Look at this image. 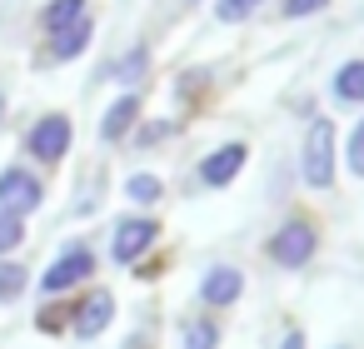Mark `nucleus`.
<instances>
[{"label":"nucleus","instance_id":"nucleus-1","mask_svg":"<svg viewBox=\"0 0 364 349\" xmlns=\"http://www.w3.org/2000/svg\"><path fill=\"white\" fill-rule=\"evenodd\" d=\"M304 185L314 190H329L334 185V125L329 120H309L304 130Z\"/></svg>","mask_w":364,"mask_h":349},{"label":"nucleus","instance_id":"nucleus-2","mask_svg":"<svg viewBox=\"0 0 364 349\" xmlns=\"http://www.w3.org/2000/svg\"><path fill=\"white\" fill-rule=\"evenodd\" d=\"M314 245H319L314 225L294 215V220H284V225L269 235V259H274V264H284V269H299V264H309V259H314Z\"/></svg>","mask_w":364,"mask_h":349},{"label":"nucleus","instance_id":"nucleus-3","mask_svg":"<svg viewBox=\"0 0 364 349\" xmlns=\"http://www.w3.org/2000/svg\"><path fill=\"white\" fill-rule=\"evenodd\" d=\"M95 274V254L85 249V245H70L50 269H46V279H41V289L46 294H65V289H75V284H85Z\"/></svg>","mask_w":364,"mask_h":349},{"label":"nucleus","instance_id":"nucleus-4","mask_svg":"<svg viewBox=\"0 0 364 349\" xmlns=\"http://www.w3.org/2000/svg\"><path fill=\"white\" fill-rule=\"evenodd\" d=\"M41 180L31 175V170H21V165H11L6 175H0V210H11V215H31V210H41Z\"/></svg>","mask_w":364,"mask_h":349},{"label":"nucleus","instance_id":"nucleus-5","mask_svg":"<svg viewBox=\"0 0 364 349\" xmlns=\"http://www.w3.org/2000/svg\"><path fill=\"white\" fill-rule=\"evenodd\" d=\"M155 240H160V225L145 220V215H135V220H120V225H115V245H110V254H115L120 264H135Z\"/></svg>","mask_w":364,"mask_h":349},{"label":"nucleus","instance_id":"nucleus-6","mask_svg":"<svg viewBox=\"0 0 364 349\" xmlns=\"http://www.w3.org/2000/svg\"><path fill=\"white\" fill-rule=\"evenodd\" d=\"M65 150H70V120L65 115H46L31 130V155L41 165H55V160H65Z\"/></svg>","mask_w":364,"mask_h":349},{"label":"nucleus","instance_id":"nucleus-7","mask_svg":"<svg viewBox=\"0 0 364 349\" xmlns=\"http://www.w3.org/2000/svg\"><path fill=\"white\" fill-rule=\"evenodd\" d=\"M245 160H250V150H245L240 140H235V145H220V150H210V155H205V165H200V180L220 190V185H230V180L240 175V165H245Z\"/></svg>","mask_w":364,"mask_h":349},{"label":"nucleus","instance_id":"nucleus-8","mask_svg":"<svg viewBox=\"0 0 364 349\" xmlns=\"http://www.w3.org/2000/svg\"><path fill=\"white\" fill-rule=\"evenodd\" d=\"M110 319H115V294H110V289H90V294L80 299V309H75V329H80L85 339L105 334Z\"/></svg>","mask_w":364,"mask_h":349},{"label":"nucleus","instance_id":"nucleus-9","mask_svg":"<svg viewBox=\"0 0 364 349\" xmlns=\"http://www.w3.org/2000/svg\"><path fill=\"white\" fill-rule=\"evenodd\" d=\"M240 289H245V274H240L235 264H215V269L200 279V299L215 304V309H220V304H235Z\"/></svg>","mask_w":364,"mask_h":349},{"label":"nucleus","instance_id":"nucleus-10","mask_svg":"<svg viewBox=\"0 0 364 349\" xmlns=\"http://www.w3.org/2000/svg\"><path fill=\"white\" fill-rule=\"evenodd\" d=\"M90 36H95V21L85 16V21H75V26H65V31H55V36H50V41H55V50H50V55H55V60H75V55L90 45Z\"/></svg>","mask_w":364,"mask_h":349},{"label":"nucleus","instance_id":"nucleus-11","mask_svg":"<svg viewBox=\"0 0 364 349\" xmlns=\"http://www.w3.org/2000/svg\"><path fill=\"white\" fill-rule=\"evenodd\" d=\"M135 120H140V95L130 90V95H120V100L105 110V125H100V135H105V140H120V135H125Z\"/></svg>","mask_w":364,"mask_h":349},{"label":"nucleus","instance_id":"nucleus-12","mask_svg":"<svg viewBox=\"0 0 364 349\" xmlns=\"http://www.w3.org/2000/svg\"><path fill=\"white\" fill-rule=\"evenodd\" d=\"M334 95L344 105H364V60H349L334 70Z\"/></svg>","mask_w":364,"mask_h":349},{"label":"nucleus","instance_id":"nucleus-13","mask_svg":"<svg viewBox=\"0 0 364 349\" xmlns=\"http://www.w3.org/2000/svg\"><path fill=\"white\" fill-rule=\"evenodd\" d=\"M75 21H85V0H50V6H46V31L50 36L75 26Z\"/></svg>","mask_w":364,"mask_h":349},{"label":"nucleus","instance_id":"nucleus-14","mask_svg":"<svg viewBox=\"0 0 364 349\" xmlns=\"http://www.w3.org/2000/svg\"><path fill=\"white\" fill-rule=\"evenodd\" d=\"M16 245H26V220L11 215V210H0V259H6Z\"/></svg>","mask_w":364,"mask_h":349},{"label":"nucleus","instance_id":"nucleus-15","mask_svg":"<svg viewBox=\"0 0 364 349\" xmlns=\"http://www.w3.org/2000/svg\"><path fill=\"white\" fill-rule=\"evenodd\" d=\"M21 294H26V269L11 264V259H0V304H11Z\"/></svg>","mask_w":364,"mask_h":349},{"label":"nucleus","instance_id":"nucleus-16","mask_svg":"<svg viewBox=\"0 0 364 349\" xmlns=\"http://www.w3.org/2000/svg\"><path fill=\"white\" fill-rule=\"evenodd\" d=\"M185 349H220V324H210V319L185 324Z\"/></svg>","mask_w":364,"mask_h":349},{"label":"nucleus","instance_id":"nucleus-17","mask_svg":"<svg viewBox=\"0 0 364 349\" xmlns=\"http://www.w3.org/2000/svg\"><path fill=\"white\" fill-rule=\"evenodd\" d=\"M125 195L140 200V205H150V200H160V180H155V175H130V180H125Z\"/></svg>","mask_w":364,"mask_h":349},{"label":"nucleus","instance_id":"nucleus-18","mask_svg":"<svg viewBox=\"0 0 364 349\" xmlns=\"http://www.w3.org/2000/svg\"><path fill=\"white\" fill-rule=\"evenodd\" d=\"M255 6H259V0H220V6H215V16L220 21H245V16H255Z\"/></svg>","mask_w":364,"mask_h":349},{"label":"nucleus","instance_id":"nucleus-19","mask_svg":"<svg viewBox=\"0 0 364 349\" xmlns=\"http://www.w3.org/2000/svg\"><path fill=\"white\" fill-rule=\"evenodd\" d=\"M349 170L364 180V120L354 125V135H349Z\"/></svg>","mask_w":364,"mask_h":349},{"label":"nucleus","instance_id":"nucleus-20","mask_svg":"<svg viewBox=\"0 0 364 349\" xmlns=\"http://www.w3.org/2000/svg\"><path fill=\"white\" fill-rule=\"evenodd\" d=\"M329 0H284V16H294V21H304V16H314V11H324Z\"/></svg>","mask_w":364,"mask_h":349},{"label":"nucleus","instance_id":"nucleus-21","mask_svg":"<svg viewBox=\"0 0 364 349\" xmlns=\"http://www.w3.org/2000/svg\"><path fill=\"white\" fill-rule=\"evenodd\" d=\"M279 349H304V334H299V329H289V334L279 339Z\"/></svg>","mask_w":364,"mask_h":349}]
</instances>
